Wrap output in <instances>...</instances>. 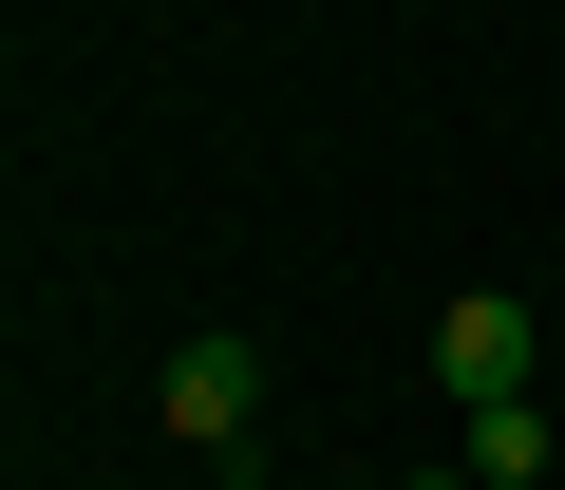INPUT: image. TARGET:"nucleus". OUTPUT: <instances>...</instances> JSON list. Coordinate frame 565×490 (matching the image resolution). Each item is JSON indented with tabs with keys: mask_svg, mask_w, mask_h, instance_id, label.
Instances as JSON below:
<instances>
[{
	"mask_svg": "<svg viewBox=\"0 0 565 490\" xmlns=\"http://www.w3.org/2000/svg\"><path fill=\"white\" fill-rule=\"evenodd\" d=\"M170 434H189V452H245V434H264V340H245V321H189V340H170Z\"/></svg>",
	"mask_w": 565,
	"mask_h": 490,
	"instance_id": "1",
	"label": "nucleus"
},
{
	"mask_svg": "<svg viewBox=\"0 0 565 490\" xmlns=\"http://www.w3.org/2000/svg\"><path fill=\"white\" fill-rule=\"evenodd\" d=\"M527 359H546V321H527V302H490V284L434 321V377H452V396H527Z\"/></svg>",
	"mask_w": 565,
	"mask_h": 490,
	"instance_id": "2",
	"label": "nucleus"
},
{
	"mask_svg": "<svg viewBox=\"0 0 565 490\" xmlns=\"http://www.w3.org/2000/svg\"><path fill=\"white\" fill-rule=\"evenodd\" d=\"M452 471L527 490V471H565V415H546V396H471V452H452Z\"/></svg>",
	"mask_w": 565,
	"mask_h": 490,
	"instance_id": "3",
	"label": "nucleus"
},
{
	"mask_svg": "<svg viewBox=\"0 0 565 490\" xmlns=\"http://www.w3.org/2000/svg\"><path fill=\"white\" fill-rule=\"evenodd\" d=\"M415 490H490V471H415Z\"/></svg>",
	"mask_w": 565,
	"mask_h": 490,
	"instance_id": "4",
	"label": "nucleus"
}]
</instances>
